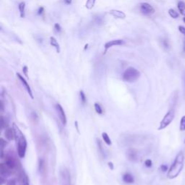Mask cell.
<instances>
[{"label": "cell", "instance_id": "1", "mask_svg": "<svg viewBox=\"0 0 185 185\" xmlns=\"http://www.w3.org/2000/svg\"><path fill=\"white\" fill-rule=\"evenodd\" d=\"M184 153L183 152H179L176 156L174 163H172L169 171H168L167 177L170 179H173L177 177L184 168Z\"/></svg>", "mask_w": 185, "mask_h": 185}, {"label": "cell", "instance_id": "2", "mask_svg": "<svg viewBox=\"0 0 185 185\" xmlns=\"http://www.w3.org/2000/svg\"><path fill=\"white\" fill-rule=\"evenodd\" d=\"M14 132V138L17 141V149H18V154L20 159H23L26 155L27 149V141L23 134L20 130V129L16 125L13 126Z\"/></svg>", "mask_w": 185, "mask_h": 185}, {"label": "cell", "instance_id": "3", "mask_svg": "<svg viewBox=\"0 0 185 185\" xmlns=\"http://www.w3.org/2000/svg\"><path fill=\"white\" fill-rule=\"evenodd\" d=\"M140 77V72L134 67H129L127 69L122 75V78L125 82H134Z\"/></svg>", "mask_w": 185, "mask_h": 185}, {"label": "cell", "instance_id": "4", "mask_svg": "<svg viewBox=\"0 0 185 185\" xmlns=\"http://www.w3.org/2000/svg\"><path fill=\"white\" fill-rule=\"evenodd\" d=\"M174 116H175V111H174V109H170L169 111L166 113V115L164 116V117L163 118V119L161 120V122H160L159 127L158 130H162L167 127L174 120Z\"/></svg>", "mask_w": 185, "mask_h": 185}, {"label": "cell", "instance_id": "5", "mask_svg": "<svg viewBox=\"0 0 185 185\" xmlns=\"http://www.w3.org/2000/svg\"><path fill=\"white\" fill-rule=\"evenodd\" d=\"M140 10L145 15H151L155 12V9L151 6L150 4L147 2L140 3Z\"/></svg>", "mask_w": 185, "mask_h": 185}, {"label": "cell", "instance_id": "6", "mask_svg": "<svg viewBox=\"0 0 185 185\" xmlns=\"http://www.w3.org/2000/svg\"><path fill=\"white\" fill-rule=\"evenodd\" d=\"M4 163H5L12 171H14V170L18 168V163H17L15 159L10 155H7V156L5 157V161Z\"/></svg>", "mask_w": 185, "mask_h": 185}, {"label": "cell", "instance_id": "7", "mask_svg": "<svg viewBox=\"0 0 185 185\" xmlns=\"http://www.w3.org/2000/svg\"><path fill=\"white\" fill-rule=\"evenodd\" d=\"M124 43H125L124 41L122 40V39H116V40H111L110 41H108L104 45V52H103V54H106L107 53L108 50H109L110 48L113 47L114 46L124 45Z\"/></svg>", "mask_w": 185, "mask_h": 185}, {"label": "cell", "instance_id": "8", "mask_svg": "<svg viewBox=\"0 0 185 185\" xmlns=\"http://www.w3.org/2000/svg\"><path fill=\"white\" fill-rule=\"evenodd\" d=\"M61 178H62V185H70V174L69 171L64 168L63 169L61 170Z\"/></svg>", "mask_w": 185, "mask_h": 185}, {"label": "cell", "instance_id": "9", "mask_svg": "<svg viewBox=\"0 0 185 185\" xmlns=\"http://www.w3.org/2000/svg\"><path fill=\"white\" fill-rule=\"evenodd\" d=\"M56 110H57V114L59 116L60 121L63 125H66V116L64 112V110L60 104L56 105Z\"/></svg>", "mask_w": 185, "mask_h": 185}, {"label": "cell", "instance_id": "10", "mask_svg": "<svg viewBox=\"0 0 185 185\" xmlns=\"http://www.w3.org/2000/svg\"><path fill=\"white\" fill-rule=\"evenodd\" d=\"M126 155L130 161L135 162L138 160V153L135 148H130L127 151Z\"/></svg>", "mask_w": 185, "mask_h": 185}, {"label": "cell", "instance_id": "11", "mask_svg": "<svg viewBox=\"0 0 185 185\" xmlns=\"http://www.w3.org/2000/svg\"><path fill=\"white\" fill-rule=\"evenodd\" d=\"M17 76L18 77L19 80L20 81H21L22 86H23L25 87V88H26V90H27V92H28V93L29 94V95H30V96L31 99H34V98H33L32 90H31L30 87V86H29V84L28 83V82H27V81H26V79H25L23 78V77H22L20 73H17Z\"/></svg>", "mask_w": 185, "mask_h": 185}, {"label": "cell", "instance_id": "12", "mask_svg": "<svg viewBox=\"0 0 185 185\" xmlns=\"http://www.w3.org/2000/svg\"><path fill=\"white\" fill-rule=\"evenodd\" d=\"M109 14L114 17V18H117V19H125L126 14L124 12L120 11L118 10H111L109 11Z\"/></svg>", "mask_w": 185, "mask_h": 185}, {"label": "cell", "instance_id": "13", "mask_svg": "<svg viewBox=\"0 0 185 185\" xmlns=\"http://www.w3.org/2000/svg\"><path fill=\"white\" fill-rule=\"evenodd\" d=\"M19 179L22 185H29V179L26 172L21 170L19 173Z\"/></svg>", "mask_w": 185, "mask_h": 185}, {"label": "cell", "instance_id": "14", "mask_svg": "<svg viewBox=\"0 0 185 185\" xmlns=\"http://www.w3.org/2000/svg\"><path fill=\"white\" fill-rule=\"evenodd\" d=\"M5 138H7L8 140H14V132L13 129L7 128V130H5Z\"/></svg>", "mask_w": 185, "mask_h": 185}, {"label": "cell", "instance_id": "15", "mask_svg": "<svg viewBox=\"0 0 185 185\" xmlns=\"http://www.w3.org/2000/svg\"><path fill=\"white\" fill-rule=\"evenodd\" d=\"M50 43H51V45L53 47H54L56 50H57V52L59 53L60 52V46L59 43L57 42V39H56L54 37H50Z\"/></svg>", "mask_w": 185, "mask_h": 185}, {"label": "cell", "instance_id": "16", "mask_svg": "<svg viewBox=\"0 0 185 185\" xmlns=\"http://www.w3.org/2000/svg\"><path fill=\"white\" fill-rule=\"evenodd\" d=\"M18 9H19L20 11V17L22 18H24L25 16H26V2H22L19 4L18 5Z\"/></svg>", "mask_w": 185, "mask_h": 185}, {"label": "cell", "instance_id": "17", "mask_svg": "<svg viewBox=\"0 0 185 185\" xmlns=\"http://www.w3.org/2000/svg\"><path fill=\"white\" fill-rule=\"evenodd\" d=\"M177 8L180 14L185 17V2L183 1H179L177 3Z\"/></svg>", "mask_w": 185, "mask_h": 185}, {"label": "cell", "instance_id": "18", "mask_svg": "<svg viewBox=\"0 0 185 185\" xmlns=\"http://www.w3.org/2000/svg\"><path fill=\"white\" fill-rule=\"evenodd\" d=\"M123 181L128 184H132L135 182V179L132 175H131L130 174H125L123 176Z\"/></svg>", "mask_w": 185, "mask_h": 185}, {"label": "cell", "instance_id": "19", "mask_svg": "<svg viewBox=\"0 0 185 185\" xmlns=\"http://www.w3.org/2000/svg\"><path fill=\"white\" fill-rule=\"evenodd\" d=\"M102 138H103V140L105 142L106 144H107L108 145H111V139H110L109 136L108 135L107 133L103 132L102 133Z\"/></svg>", "mask_w": 185, "mask_h": 185}, {"label": "cell", "instance_id": "20", "mask_svg": "<svg viewBox=\"0 0 185 185\" xmlns=\"http://www.w3.org/2000/svg\"><path fill=\"white\" fill-rule=\"evenodd\" d=\"M95 1H96V0H87L86 3V7L88 10L93 9V7H94L95 4Z\"/></svg>", "mask_w": 185, "mask_h": 185}, {"label": "cell", "instance_id": "21", "mask_svg": "<svg viewBox=\"0 0 185 185\" xmlns=\"http://www.w3.org/2000/svg\"><path fill=\"white\" fill-rule=\"evenodd\" d=\"M169 14L171 16V18H174V19H176L179 18V13L174 9H169Z\"/></svg>", "mask_w": 185, "mask_h": 185}, {"label": "cell", "instance_id": "22", "mask_svg": "<svg viewBox=\"0 0 185 185\" xmlns=\"http://www.w3.org/2000/svg\"><path fill=\"white\" fill-rule=\"evenodd\" d=\"M161 44L162 46H163L165 49H169L170 47V44H169V41H168L167 38H163L162 39L161 41Z\"/></svg>", "mask_w": 185, "mask_h": 185}, {"label": "cell", "instance_id": "23", "mask_svg": "<svg viewBox=\"0 0 185 185\" xmlns=\"http://www.w3.org/2000/svg\"><path fill=\"white\" fill-rule=\"evenodd\" d=\"M94 108H95V111H96V113L99 114H103V109H102V108H101V105H100L99 103H95Z\"/></svg>", "mask_w": 185, "mask_h": 185}, {"label": "cell", "instance_id": "24", "mask_svg": "<svg viewBox=\"0 0 185 185\" xmlns=\"http://www.w3.org/2000/svg\"><path fill=\"white\" fill-rule=\"evenodd\" d=\"M180 131H185V116H183L180 121Z\"/></svg>", "mask_w": 185, "mask_h": 185}, {"label": "cell", "instance_id": "25", "mask_svg": "<svg viewBox=\"0 0 185 185\" xmlns=\"http://www.w3.org/2000/svg\"><path fill=\"white\" fill-rule=\"evenodd\" d=\"M80 97L81 102H82L83 104H85V103H86V94H85L82 90L80 91Z\"/></svg>", "mask_w": 185, "mask_h": 185}, {"label": "cell", "instance_id": "26", "mask_svg": "<svg viewBox=\"0 0 185 185\" xmlns=\"http://www.w3.org/2000/svg\"><path fill=\"white\" fill-rule=\"evenodd\" d=\"M54 31L57 33H59L62 31V27L60 26V25L58 23H56L54 25Z\"/></svg>", "mask_w": 185, "mask_h": 185}, {"label": "cell", "instance_id": "27", "mask_svg": "<svg viewBox=\"0 0 185 185\" xmlns=\"http://www.w3.org/2000/svg\"><path fill=\"white\" fill-rule=\"evenodd\" d=\"M145 165L147 168H151L152 166V161L151 159H147L145 162Z\"/></svg>", "mask_w": 185, "mask_h": 185}, {"label": "cell", "instance_id": "28", "mask_svg": "<svg viewBox=\"0 0 185 185\" xmlns=\"http://www.w3.org/2000/svg\"><path fill=\"white\" fill-rule=\"evenodd\" d=\"M98 147H99V151L101 153V154H104V153H103V147H102V145H101V141H100L99 140H98Z\"/></svg>", "mask_w": 185, "mask_h": 185}, {"label": "cell", "instance_id": "29", "mask_svg": "<svg viewBox=\"0 0 185 185\" xmlns=\"http://www.w3.org/2000/svg\"><path fill=\"white\" fill-rule=\"evenodd\" d=\"M178 28H179V32L185 36V27L182 26H179L178 27Z\"/></svg>", "mask_w": 185, "mask_h": 185}, {"label": "cell", "instance_id": "30", "mask_svg": "<svg viewBox=\"0 0 185 185\" xmlns=\"http://www.w3.org/2000/svg\"><path fill=\"white\" fill-rule=\"evenodd\" d=\"M6 185H16V182L14 179H10L6 183Z\"/></svg>", "mask_w": 185, "mask_h": 185}, {"label": "cell", "instance_id": "31", "mask_svg": "<svg viewBox=\"0 0 185 185\" xmlns=\"http://www.w3.org/2000/svg\"><path fill=\"white\" fill-rule=\"evenodd\" d=\"M160 169H161L163 172H165L166 171H168V166L166 165H161V167H160Z\"/></svg>", "mask_w": 185, "mask_h": 185}, {"label": "cell", "instance_id": "32", "mask_svg": "<svg viewBox=\"0 0 185 185\" xmlns=\"http://www.w3.org/2000/svg\"><path fill=\"white\" fill-rule=\"evenodd\" d=\"M22 71H23L25 75H26L27 78H28V66H25L23 68H22Z\"/></svg>", "mask_w": 185, "mask_h": 185}, {"label": "cell", "instance_id": "33", "mask_svg": "<svg viewBox=\"0 0 185 185\" xmlns=\"http://www.w3.org/2000/svg\"><path fill=\"white\" fill-rule=\"evenodd\" d=\"M108 165H109V168H110V169H111V170H113V169H114V165H113V163H111V162H109V163H108Z\"/></svg>", "mask_w": 185, "mask_h": 185}, {"label": "cell", "instance_id": "34", "mask_svg": "<svg viewBox=\"0 0 185 185\" xmlns=\"http://www.w3.org/2000/svg\"><path fill=\"white\" fill-rule=\"evenodd\" d=\"M43 7H39V9H38V14L43 13Z\"/></svg>", "mask_w": 185, "mask_h": 185}, {"label": "cell", "instance_id": "35", "mask_svg": "<svg viewBox=\"0 0 185 185\" xmlns=\"http://www.w3.org/2000/svg\"><path fill=\"white\" fill-rule=\"evenodd\" d=\"M72 0H64V2H65L66 5H70L72 3Z\"/></svg>", "mask_w": 185, "mask_h": 185}, {"label": "cell", "instance_id": "36", "mask_svg": "<svg viewBox=\"0 0 185 185\" xmlns=\"http://www.w3.org/2000/svg\"><path fill=\"white\" fill-rule=\"evenodd\" d=\"M183 51L185 53V40H184V42H183Z\"/></svg>", "mask_w": 185, "mask_h": 185}, {"label": "cell", "instance_id": "37", "mask_svg": "<svg viewBox=\"0 0 185 185\" xmlns=\"http://www.w3.org/2000/svg\"><path fill=\"white\" fill-rule=\"evenodd\" d=\"M183 21H184V22L185 23V17H184V18H183Z\"/></svg>", "mask_w": 185, "mask_h": 185}, {"label": "cell", "instance_id": "38", "mask_svg": "<svg viewBox=\"0 0 185 185\" xmlns=\"http://www.w3.org/2000/svg\"><path fill=\"white\" fill-rule=\"evenodd\" d=\"M184 143H185V140H184Z\"/></svg>", "mask_w": 185, "mask_h": 185}]
</instances>
